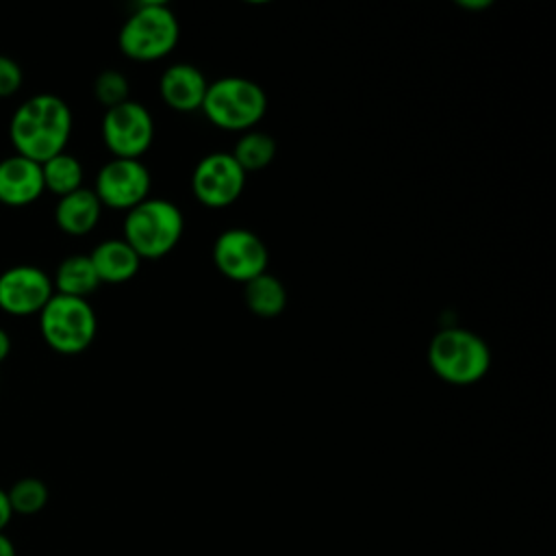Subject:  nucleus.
<instances>
[{
	"label": "nucleus",
	"instance_id": "obj_7",
	"mask_svg": "<svg viewBox=\"0 0 556 556\" xmlns=\"http://www.w3.org/2000/svg\"><path fill=\"white\" fill-rule=\"evenodd\" d=\"M102 141L113 159H139L154 141V119L135 100H126L104 111Z\"/></svg>",
	"mask_w": 556,
	"mask_h": 556
},
{
	"label": "nucleus",
	"instance_id": "obj_15",
	"mask_svg": "<svg viewBox=\"0 0 556 556\" xmlns=\"http://www.w3.org/2000/svg\"><path fill=\"white\" fill-rule=\"evenodd\" d=\"M89 261L98 274L100 285H122L137 276L141 267V258L137 252L124 241V239H104L100 241L91 254Z\"/></svg>",
	"mask_w": 556,
	"mask_h": 556
},
{
	"label": "nucleus",
	"instance_id": "obj_1",
	"mask_svg": "<svg viewBox=\"0 0 556 556\" xmlns=\"http://www.w3.org/2000/svg\"><path fill=\"white\" fill-rule=\"evenodd\" d=\"M72 135L70 104L54 93H35L26 98L11 115L9 137L15 154L35 163L65 152Z\"/></svg>",
	"mask_w": 556,
	"mask_h": 556
},
{
	"label": "nucleus",
	"instance_id": "obj_18",
	"mask_svg": "<svg viewBox=\"0 0 556 556\" xmlns=\"http://www.w3.org/2000/svg\"><path fill=\"white\" fill-rule=\"evenodd\" d=\"M41 176H43V189L59 198L83 187V165L70 152H61L48 159L46 163H41Z\"/></svg>",
	"mask_w": 556,
	"mask_h": 556
},
{
	"label": "nucleus",
	"instance_id": "obj_21",
	"mask_svg": "<svg viewBox=\"0 0 556 556\" xmlns=\"http://www.w3.org/2000/svg\"><path fill=\"white\" fill-rule=\"evenodd\" d=\"M128 78L117 70H104L93 80V96L104 109H113L128 98Z\"/></svg>",
	"mask_w": 556,
	"mask_h": 556
},
{
	"label": "nucleus",
	"instance_id": "obj_17",
	"mask_svg": "<svg viewBox=\"0 0 556 556\" xmlns=\"http://www.w3.org/2000/svg\"><path fill=\"white\" fill-rule=\"evenodd\" d=\"M243 300L250 313L263 319H271L285 311L287 289L274 274L265 271L243 285Z\"/></svg>",
	"mask_w": 556,
	"mask_h": 556
},
{
	"label": "nucleus",
	"instance_id": "obj_8",
	"mask_svg": "<svg viewBox=\"0 0 556 556\" xmlns=\"http://www.w3.org/2000/svg\"><path fill=\"white\" fill-rule=\"evenodd\" d=\"M213 263L222 276L245 285L267 271L269 252L254 230L237 226L217 235L213 243Z\"/></svg>",
	"mask_w": 556,
	"mask_h": 556
},
{
	"label": "nucleus",
	"instance_id": "obj_11",
	"mask_svg": "<svg viewBox=\"0 0 556 556\" xmlns=\"http://www.w3.org/2000/svg\"><path fill=\"white\" fill-rule=\"evenodd\" d=\"M52 295V278L37 265H13L0 274V308L9 315H39Z\"/></svg>",
	"mask_w": 556,
	"mask_h": 556
},
{
	"label": "nucleus",
	"instance_id": "obj_14",
	"mask_svg": "<svg viewBox=\"0 0 556 556\" xmlns=\"http://www.w3.org/2000/svg\"><path fill=\"white\" fill-rule=\"evenodd\" d=\"M102 215V204L96 198L93 189L80 187L63 198H59L54 206V222L59 230L72 237H83L89 235Z\"/></svg>",
	"mask_w": 556,
	"mask_h": 556
},
{
	"label": "nucleus",
	"instance_id": "obj_19",
	"mask_svg": "<svg viewBox=\"0 0 556 556\" xmlns=\"http://www.w3.org/2000/svg\"><path fill=\"white\" fill-rule=\"evenodd\" d=\"M230 154L245 174L258 172V169H265L274 161L276 141L271 135H267L263 130H248V132H241V137L237 139Z\"/></svg>",
	"mask_w": 556,
	"mask_h": 556
},
{
	"label": "nucleus",
	"instance_id": "obj_23",
	"mask_svg": "<svg viewBox=\"0 0 556 556\" xmlns=\"http://www.w3.org/2000/svg\"><path fill=\"white\" fill-rule=\"evenodd\" d=\"M11 519H13V510H11L7 491L0 486V534H2L4 528L11 523Z\"/></svg>",
	"mask_w": 556,
	"mask_h": 556
},
{
	"label": "nucleus",
	"instance_id": "obj_2",
	"mask_svg": "<svg viewBox=\"0 0 556 556\" xmlns=\"http://www.w3.org/2000/svg\"><path fill=\"white\" fill-rule=\"evenodd\" d=\"M428 365L443 382L467 387L482 380L491 369V348L473 330L450 326L430 339Z\"/></svg>",
	"mask_w": 556,
	"mask_h": 556
},
{
	"label": "nucleus",
	"instance_id": "obj_3",
	"mask_svg": "<svg viewBox=\"0 0 556 556\" xmlns=\"http://www.w3.org/2000/svg\"><path fill=\"white\" fill-rule=\"evenodd\" d=\"M180 39V24L176 13L156 0H148L135 7L119 28L117 46L130 61L152 63L165 59Z\"/></svg>",
	"mask_w": 556,
	"mask_h": 556
},
{
	"label": "nucleus",
	"instance_id": "obj_5",
	"mask_svg": "<svg viewBox=\"0 0 556 556\" xmlns=\"http://www.w3.org/2000/svg\"><path fill=\"white\" fill-rule=\"evenodd\" d=\"M206 119L230 132H248L267 113L265 89L243 76H222L208 83L202 109Z\"/></svg>",
	"mask_w": 556,
	"mask_h": 556
},
{
	"label": "nucleus",
	"instance_id": "obj_13",
	"mask_svg": "<svg viewBox=\"0 0 556 556\" xmlns=\"http://www.w3.org/2000/svg\"><path fill=\"white\" fill-rule=\"evenodd\" d=\"M41 165L11 154L0 161V202L7 206H26L43 193Z\"/></svg>",
	"mask_w": 556,
	"mask_h": 556
},
{
	"label": "nucleus",
	"instance_id": "obj_26",
	"mask_svg": "<svg viewBox=\"0 0 556 556\" xmlns=\"http://www.w3.org/2000/svg\"><path fill=\"white\" fill-rule=\"evenodd\" d=\"M0 556H15V545L4 532L0 534Z\"/></svg>",
	"mask_w": 556,
	"mask_h": 556
},
{
	"label": "nucleus",
	"instance_id": "obj_16",
	"mask_svg": "<svg viewBox=\"0 0 556 556\" xmlns=\"http://www.w3.org/2000/svg\"><path fill=\"white\" fill-rule=\"evenodd\" d=\"M52 287L56 289L54 293L61 295H72V298H83L87 300L89 293H93L100 287L98 274L89 261V254H70L65 256L52 278Z\"/></svg>",
	"mask_w": 556,
	"mask_h": 556
},
{
	"label": "nucleus",
	"instance_id": "obj_6",
	"mask_svg": "<svg viewBox=\"0 0 556 556\" xmlns=\"http://www.w3.org/2000/svg\"><path fill=\"white\" fill-rule=\"evenodd\" d=\"M39 330L50 350L74 356L93 343L98 317L89 300L54 293L39 311Z\"/></svg>",
	"mask_w": 556,
	"mask_h": 556
},
{
	"label": "nucleus",
	"instance_id": "obj_12",
	"mask_svg": "<svg viewBox=\"0 0 556 556\" xmlns=\"http://www.w3.org/2000/svg\"><path fill=\"white\" fill-rule=\"evenodd\" d=\"M208 89V80L191 63H174L169 65L159 80V93L163 102L178 113H193L202 109L204 96Z\"/></svg>",
	"mask_w": 556,
	"mask_h": 556
},
{
	"label": "nucleus",
	"instance_id": "obj_24",
	"mask_svg": "<svg viewBox=\"0 0 556 556\" xmlns=\"http://www.w3.org/2000/svg\"><path fill=\"white\" fill-rule=\"evenodd\" d=\"M460 9H467V11H480V9H489L491 7V0H460L458 2Z\"/></svg>",
	"mask_w": 556,
	"mask_h": 556
},
{
	"label": "nucleus",
	"instance_id": "obj_22",
	"mask_svg": "<svg viewBox=\"0 0 556 556\" xmlns=\"http://www.w3.org/2000/svg\"><path fill=\"white\" fill-rule=\"evenodd\" d=\"M22 67L15 59L0 54V98L13 96L22 87Z\"/></svg>",
	"mask_w": 556,
	"mask_h": 556
},
{
	"label": "nucleus",
	"instance_id": "obj_4",
	"mask_svg": "<svg viewBox=\"0 0 556 556\" xmlns=\"http://www.w3.org/2000/svg\"><path fill=\"white\" fill-rule=\"evenodd\" d=\"M185 230L182 211L165 198H146L124 217V241L137 256L156 261L169 254Z\"/></svg>",
	"mask_w": 556,
	"mask_h": 556
},
{
	"label": "nucleus",
	"instance_id": "obj_10",
	"mask_svg": "<svg viewBox=\"0 0 556 556\" xmlns=\"http://www.w3.org/2000/svg\"><path fill=\"white\" fill-rule=\"evenodd\" d=\"M150 172L139 159H111L98 169L93 193L106 208L130 211L150 198Z\"/></svg>",
	"mask_w": 556,
	"mask_h": 556
},
{
	"label": "nucleus",
	"instance_id": "obj_9",
	"mask_svg": "<svg viewBox=\"0 0 556 556\" xmlns=\"http://www.w3.org/2000/svg\"><path fill=\"white\" fill-rule=\"evenodd\" d=\"M248 174L230 152H211L202 156L191 174L195 200L208 208H224L237 202L245 189Z\"/></svg>",
	"mask_w": 556,
	"mask_h": 556
},
{
	"label": "nucleus",
	"instance_id": "obj_25",
	"mask_svg": "<svg viewBox=\"0 0 556 556\" xmlns=\"http://www.w3.org/2000/svg\"><path fill=\"white\" fill-rule=\"evenodd\" d=\"M9 352H11V337L4 328H0V363L9 356Z\"/></svg>",
	"mask_w": 556,
	"mask_h": 556
},
{
	"label": "nucleus",
	"instance_id": "obj_20",
	"mask_svg": "<svg viewBox=\"0 0 556 556\" xmlns=\"http://www.w3.org/2000/svg\"><path fill=\"white\" fill-rule=\"evenodd\" d=\"M48 486L39 478H20L7 491L13 515H37L48 504Z\"/></svg>",
	"mask_w": 556,
	"mask_h": 556
}]
</instances>
